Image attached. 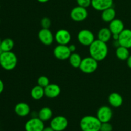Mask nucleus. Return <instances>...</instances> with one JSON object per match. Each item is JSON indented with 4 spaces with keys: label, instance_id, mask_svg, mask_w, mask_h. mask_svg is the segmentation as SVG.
Returning <instances> with one entry per match:
<instances>
[{
    "label": "nucleus",
    "instance_id": "f257e3e1",
    "mask_svg": "<svg viewBox=\"0 0 131 131\" xmlns=\"http://www.w3.org/2000/svg\"><path fill=\"white\" fill-rule=\"evenodd\" d=\"M90 56L97 60L101 61L104 60L108 54V47L105 42L99 40H95L89 46Z\"/></svg>",
    "mask_w": 131,
    "mask_h": 131
},
{
    "label": "nucleus",
    "instance_id": "f03ea898",
    "mask_svg": "<svg viewBox=\"0 0 131 131\" xmlns=\"http://www.w3.org/2000/svg\"><path fill=\"white\" fill-rule=\"evenodd\" d=\"M79 125L82 131H99L101 122L97 116L87 115L82 118Z\"/></svg>",
    "mask_w": 131,
    "mask_h": 131
},
{
    "label": "nucleus",
    "instance_id": "7ed1b4c3",
    "mask_svg": "<svg viewBox=\"0 0 131 131\" xmlns=\"http://www.w3.org/2000/svg\"><path fill=\"white\" fill-rule=\"evenodd\" d=\"M17 64V58L12 51L3 52L0 54V65L6 70H12Z\"/></svg>",
    "mask_w": 131,
    "mask_h": 131
},
{
    "label": "nucleus",
    "instance_id": "20e7f679",
    "mask_svg": "<svg viewBox=\"0 0 131 131\" xmlns=\"http://www.w3.org/2000/svg\"><path fill=\"white\" fill-rule=\"evenodd\" d=\"M98 68V61L91 56L84 58L82 60L79 69L85 74H92Z\"/></svg>",
    "mask_w": 131,
    "mask_h": 131
},
{
    "label": "nucleus",
    "instance_id": "39448f33",
    "mask_svg": "<svg viewBox=\"0 0 131 131\" xmlns=\"http://www.w3.org/2000/svg\"><path fill=\"white\" fill-rule=\"evenodd\" d=\"M78 40L79 43L84 46L89 47L95 39L93 32L89 29H82L78 33Z\"/></svg>",
    "mask_w": 131,
    "mask_h": 131
},
{
    "label": "nucleus",
    "instance_id": "423d86ee",
    "mask_svg": "<svg viewBox=\"0 0 131 131\" xmlns=\"http://www.w3.org/2000/svg\"><path fill=\"white\" fill-rule=\"evenodd\" d=\"M43 122L38 117H33L26 122L24 129L26 131H42L45 127Z\"/></svg>",
    "mask_w": 131,
    "mask_h": 131
},
{
    "label": "nucleus",
    "instance_id": "0eeeda50",
    "mask_svg": "<svg viewBox=\"0 0 131 131\" xmlns=\"http://www.w3.org/2000/svg\"><path fill=\"white\" fill-rule=\"evenodd\" d=\"M70 17L75 22H82L87 19L88 15V10L86 8L75 6L70 12Z\"/></svg>",
    "mask_w": 131,
    "mask_h": 131
},
{
    "label": "nucleus",
    "instance_id": "6e6552de",
    "mask_svg": "<svg viewBox=\"0 0 131 131\" xmlns=\"http://www.w3.org/2000/svg\"><path fill=\"white\" fill-rule=\"evenodd\" d=\"M69 122L63 116H56L51 119L50 126L54 131H63L67 128Z\"/></svg>",
    "mask_w": 131,
    "mask_h": 131
},
{
    "label": "nucleus",
    "instance_id": "1a4fd4ad",
    "mask_svg": "<svg viewBox=\"0 0 131 131\" xmlns=\"http://www.w3.org/2000/svg\"><path fill=\"white\" fill-rule=\"evenodd\" d=\"M71 51L67 45H60L54 47L53 51V54L56 58L60 60H66L69 58Z\"/></svg>",
    "mask_w": 131,
    "mask_h": 131
},
{
    "label": "nucleus",
    "instance_id": "9d476101",
    "mask_svg": "<svg viewBox=\"0 0 131 131\" xmlns=\"http://www.w3.org/2000/svg\"><path fill=\"white\" fill-rule=\"evenodd\" d=\"M96 116L101 123L110 122L113 117V111L109 106H102L97 110Z\"/></svg>",
    "mask_w": 131,
    "mask_h": 131
},
{
    "label": "nucleus",
    "instance_id": "9b49d317",
    "mask_svg": "<svg viewBox=\"0 0 131 131\" xmlns=\"http://www.w3.org/2000/svg\"><path fill=\"white\" fill-rule=\"evenodd\" d=\"M39 40L45 46H50L54 40V35L49 29L42 28L38 33Z\"/></svg>",
    "mask_w": 131,
    "mask_h": 131
},
{
    "label": "nucleus",
    "instance_id": "f8f14e48",
    "mask_svg": "<svg viewBox=\"0 0 131 131\" xmlns=\"http://www.w3.org/2000/svg\"><path fill=\"white\" fill-rule=\"evenodd\" d=\"M70 32L65 29H59L54 35V40L60 45H68L71 40Z\"/></svg>",
    "mask_w": 131,
    "mask_h": 131
},
{
    "label": "nucleus",
    "instance_id": "ddd939ff",
    "mask_svg": "<svg viewBox=\"0 0 131 131\" xmlns=\"http://www.w3.org/2000/svg\"><path fill=\"white\" fill-rule=\"evenodd\" d=\"M118 42L120 46L131 48V29H124L120 33Z\"/></svg>",
    "mask_w": 131,
    "mask_h": 131
},
{
    "label": "nucleus",
    "instance_id": "4468645a",
    "mask_svg": "<svg viewBox=\"0 0 131 131\" xmlns=\"http://www.w3.org/2000/svg\"><path fill=\"white\" fill-rule=\"evenodd\" d=\"M113 0H92V7L97 11L102 12L106 9L112 7Z\"/></svg>",
    "mask_w": 131,
    "mask_h": 131
},
{
    "label": "nucleus",
    "instance_id": "2eb2a0df",
    "mask_svg": "<svg viewBox=\"0 0 131 131\" xmlns=\"http://www.w3.org/2000/svg\"><path fill=\"white\" fill-rule=\"evenodd\" d=\"M45 96L47 98L54 99L60 95L61 88L58 84H49L44 88Z\"/></svg>",
    "mask_w": 131,
    "mask_h": 131
},
{
    "label": "nucleus",
    "instance_id": "dca6fc26",
    "mask_svg": "<svg viewBox=\"0 0 131 131\" xmlns=\"http://www.w3.org/2000/svg\"><path fill=\"white\" fill-rule=\"evenodd\" d=\"M14 111L17 115L20 117L26 116L30 113L31 109L29 105L25 102H19L15 105Z\"/></svg>",
    "mask_w": 131,
    "mask_h": 131
},
{
    "label": "nucleus",
    "instance_id": "f3484780",
    "mask_svg": "<svg viewBox=\"0 0 131 131\" xmlns=\"http://www.w3.org/2000/svg\"><path fill=\"white\" fill-rule=\"evenodd\" d=\"M109 29H110L112 34H120L125 28H124V24L119 19L115 18L114 20L110 22L109 24Z\"/></svg>",
    "mask_w": 131,
    "mask_h": 131
},
{
    "label": "nucleus",
    "instance_id": "a211bd4d",
    "mask_svg": "<svg viewBox=\"0 0 131 131\" xmlns=\"http://www.w3.org/2000/svg\"><path fill=\"white\" fill-rule=\"evenodd\" d=\"M122 96L118 93L116 92H113L109 95L108 97V102L110 106L112 107L117 108V107H120L123 104Z\"/></svg>",
    "mask_w": 131,
    "mask_h": 131
},
{
    "label": "nucleus",
    "instance_id": "6ab92c4d",
    "mask_svg": "<svg viewBox=\"0 0 131 131\" xmlns=\"http://www.w3.org/2000/svg\"><path fill=\"white\" fill-rule=\"evenodd\" d=\"M116 17V11L113 7H110L109 8L102 11L101 14V18L102 20L106 23H109L112 21Z\"/></svg>",
    "mask_w": 131,
    "mask_h": 131
},
{
    "label": "nucleus",
    "instance_id": "aec40b11",
    "mask_svg": "<svg viewBox=\"0 0 131 131\" xmlns=\"http://www.w3.org/2000/svg\"><path fill=\"white\" fill-rule=\"evenodd\" d=\"M112 33L109 28H102L99 31L97 34V39L105 43H107L112 38Z\"/></svg>",
    "mask_w": 131,
    "mask_h": 131
},
{
    "label": "nucleus",
    "instance_id": "412c9836",
    "mask_svg": "<svg viewBox=\"0 0 131 131\" xmlns=\"http://www.w3.org/2000/svg\"><path fill=\"white\" fill-rule=\"evenodd\" d=\"M52 110L48 107H42L38 113V117L43 122H47L52 119Z\"/></svg>",
    "mask_w": 131,
    "mask_h": 131
},
{
    "label": "nucleus",
    "instance_id": "4be33fe9",
    "mask_svg": "<svg viewBox=\"0 0 131 131\" xmlns=\"http://www.w3.org/2000/svg\"><path fill=\"white\" fill-rule=\"evenodd\" d=\"M129 49L127 47H123V46H119L116 47V56L119 60L125 61L128 59V58L130 56V52H129Z\"/></svg>",
    "mask_w": 131,
    "mask_h": 131
},
{
    "label": "nucleus",
    "instance_id": "5701e85b",
    "mask_svg": "<svg viewBox=\"0 0 131 131\" xmlns=\"http://www.w3.org/2000/svg\"><path fill=\"white\" fill-rule=\"evenodd\" d=\"M31 96L34 100H40L45 96L44 88L39 85L35 86L31 91Z\"/></svg>",
    "mask_w": 131,
    "mask_h": 131
},
{
    "label": "nucleus",
    "instance_id": "b1692460",
    "mask_svg": "<svg viewBox=\"0 0 131 131\" xmlns=\"http://www.w3.org/2000/svg\"><path fill=\"white\" fill-rule=\"evenodd\" d=\"M82 60L81 56L76 52H72L69 58V63L74 68H79Z\"/></svg>",
    "mask_w": 131,
    "mask_h": 131
},
{
    "label": "nucleus",
    "instance_id": "393cba45",
    "mask_svg": "<svg viewBox=\"0 0 131 131\" xmlns=\"http://www.w3.org/2000/svg\"><path fill=\"white\" fill-rule=\"evenodd\" d=\"M1 48L3 52H8V51H12L14 47V42L12 39L10 38H5L1 41Z\"/></svg>",
    "mask_w": 131,
    "mask_h": 131
},
{
    "label": "nucleus",
    "instance_id": "a878e982",
    "mask_svg": "<svg viewBox=\"0 0 131 131\" xmlns=\"http://www.w3.org/2000/svg\"><path fill=\"white\" fill-rule=\"evenodd\" d=\"M37 83H38V85L44 88L50 84L49 79L46 75H41L38 78Z\"/></svg>",
    "mask_w": 131,
    "mask_h": 131
},
{
    "label": "nucleus",
    "instance_id": "bb28decb",
    "mask_svg": "<svg viewBox=\"0 0 131 131\" xmlns=\"http://www.w3.org/2000/svg\"><path fill=\"white\" fill-rule=\"evenodd\" d=\"M40 24H41V26H42V28H45V29H49L50 27H51V20L49 18L43 17V19L41 20Z\"/></svg>",
    "mask_w": 131,
    "mask_h": 131
},
{
    "label": "nucleus",
    "instance_id": "cd10ccee",
    "mask_svg": "<svg viewBox=\"0 0 131 131\" xmlns=\"http://www.w3.org/2000/svg\"><path fill=\"white\" fill-rule=\"evenodd\" d=\"M76 2L78 6L87 8L92 4V0H76Z\"/></svg>",
    "mask_w": 131,
    "mask_h": 131
},
{
    "label": "nucleus",
    "instance_id": "c85d7f7f",
    "mask_svg": "<svg viewBox=\"0 0 131 131\" xmlns=\"http://www.w3.org/2000/svg\"><path fill=\"white\" fill-rule=\"evenodd\" d=\"M101 131H112L113 130V126L110 122H104L101 123Z\"/></svg>",
    "mask_w": 131,
    "mask_h": 131
},
{
    "label": "nucleus",
    "instance_id": "c756f323",
    "mask_svg": "<svg viewBox=\"0 0 131 131\" xmlns=\"http://www.w3.org/2000/svg\"><path fill=\"white\" fill-rule=\"evenodd\" d=\"M69 48L70 49V51H71V52H74L76 50V46H75L74 44H70V46H69Z\"/></svg>",
    "mask_w": 131,
    "mask_h": 131
},
{
    "label": "nucleus",
    "instance_id": "7c9ffc66",
    "mask_svg": "<svg viewBox=\"0 0 131 131\" xmlns=\"http://www.w3.org/2000/svg\"><path fill=\"white\" fill-rule=\"evenodd\" d=\"M4 90V84H3V82L0 79V94L3 92Z\"/></svg>",
    "mask_w": 131,
    "mask_h": 131
},
{
    "label": "nucleus",
    "instance_id": "2f4dec72",
    "mask_svg": "<svg viewBox=\"0 0 131 131\" xmlns=\"http://www.w3.org/2000/svg\"><path fill=\"white\" fill-rule=\"evenodd\" d=\"M127 66L129 67L130 69H131V54L129 56V57L128 58L127 60Z\"/></svg>",
    "mask_w": 131,
    "mask_h": 131
},
{
    "label": "nucleus",
    "instance_id": "473e14b6",
    "mask_svg": "<svg viewBox=\"0 0 131 131\" xmlns=\"http://www.w3.org/2000/svg\"><path fill=\"white\" fill-rule=\"evenodd\" d=\"M119 35L120 34H113L112 35V38L114 40V41L118 40Z\"/></svg>",
    "mask_w": 131,
    "mask_h": 131
},
{
    "label": "nucleus",
    "instance_id": "72a5a7b5",
    "mask_svg": "<svg viewBox=\"0 0 131 131\" xmlns=\"http://www.w3.org/2000/svg\"><path fill=\"white\" fill-rule=\"evenodd\" d=\"M42 131H54V129L51 127V126L49 127H44V129H43Z\"/></svg>",
    "mask_w": 131,
    "mask_h": 131
},
{
    "label": "nucleus",
    "instance_id": "f704fd0d",
    "mask_svg": "<svg viewBox=\"0 0 131 131\" xmlns=\"http://www.w3.org/2000/svg\"><path fill=\"white\" fill-rule=\"evenodd\" d=\"M37 1L40 3H44L48 2L49 0H37Z\"/></svg>",
    "mask_w": 131,
    "mask_h": 131
},
{
    "label": "nucleus",
    "instance_id": "c9c22d12",
    "mask_svg": "<svg viewBox=\"0 0 131 131\" xmlns=\"http://www.w3.org/2000/svg\"><path fill=\"white\" fill-rule=\"evenodd\" d=\"M2 52H3V51H2V49H1V46H0V54H1Z\"/></svg>",
    "mask_w": 131,
    "mask_h": 131
},
{
    "label": "nucleus",
    "instance_id": "e433bc0d",
    "mask_svg": "<svg viewBox=\"0 0 131 131\" xmlns=\"http://www.w3.org/2000/svg\"><path fill=\"white\" fill-rule=\"evenodd\" d=\"M1 41H2V40H1V38H0V45H1Z\"/></svg>",
    "mask_w": 131,
    "mask_h": 131
},
{
    "label": "nucleus",
    "instance_id": "4c0bfd02",
    "mask_svg": "<svg viewBox=\"0 0 131 131\" xmlns=\"http://www.w3.org/2000/svg\"><path fill=\"white\" fill-rule=\"evenodd\" d=\"M0 8H1V5H0Z\"/></svg>",
    "mask_w": 131,
    "mask_h": 131
},
{
    "label": "nucleus",
    "instance_id": "58836bf2",
    "mask_svg": "<svg viewBox=\"0 0 131 131\" xmlns=\"http://www.w3.org/2000/svg\"><path fill=\"white\" fill-rule=\"evenodd\" d=\"M0 23H1V21H0Z\"/></svg>",
    "mask_w": 131,
    "mask_h": 131
},
{
    "label": "nucleus",
    "instance_id": "ea45409f",
    "mask_svg": "<svg viewBox=\"0 0 131 131\" xmlns=\"http://www.w3.org/2000/svg\"><path fill=\"white\" fill-rule=\"evenodd\" d=\"M99 131H101V130H99Z\"/></svg>",
    "mask_w": 131,
    "mask_h": 131
}]
</instances>
